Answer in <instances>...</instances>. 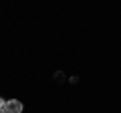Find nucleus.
I'll use <instances>...</instances> for the list:
<instances>
[{
  "label": "nucleus",
  "instance_id": "nucleus-2",
  "mask_svg": "<svg viewBox=\"0 0 121 113\" xmlns=\"http://www.w3.org/2000/svg\"><path fill=\"white\" fill-rule=\"evenodd\" d=\"M0 109H6V101L4 99H0Z\"/></svg>",
  "mask_w": 121,
  "mask_h": 113
},
{
  "label": "nucleus",
  "instance_id": "nucleus-1",
  "mask_svg": "<svg viewBox=\"0 0 121 113\" xmlns=\"http://www.w3.org/2000/svg\"><path fill=\"white\" fill-rule=\"evenodd\" d=\"M6 113H22V103L18 99H10V101H6V109H4Z\"/></svg>",
  "mask_w": 121,
  "mask_h": 113
},
{
  "label": "nucleus",
  "instance_id": "nucleus-3",
  "mask_svg": "<svg viewBox=\"0 0 121 113\" xmlns=\"http://www.w3.org/2000/svg\"><path fill=\"white\" fill-rule=\"evenodd\" d=\"M0 113H6V111H4V109H0Z\"/></svg>",
  "mask_w": 121,
  "mask_h": 113
}]
</instances>
